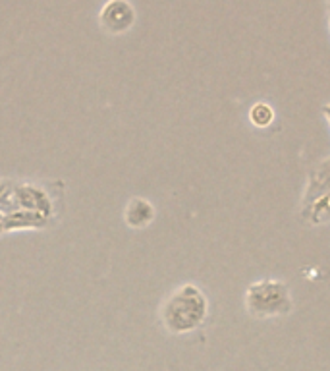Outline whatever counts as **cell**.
<instances>
[{"instance_id":"52a82bcc","label":"cell","mask_w":330,"mask_h":371,"mask_svg":"<svg viewBox=\"0 0 330 371\" xmlns=\"http://www.w3.org/2000/svg\"><path fill=\"white\" fill-rule=\"evenodd\" d=\"M323 114L326 117V120H329V124H330V103L324 104L323 107Z\"/></svg>"},{"instance_id":"7a4b0ae2","label":"cell","mask_w":330,"mask_h":371,"mask_svg":"<svg viewBox=\"0 0 330 371\" xmlns=\"http://www.w3.org/2000/svg\"><path fill=\"white\" fill-rule=\"evenodd\" d=\"M246 307L251 317L266 320L291 312L290 288L274 279H263L249 285L246 292Z\"/></svg>"},{"instance_id":"8992f818","label":"cell","mask_w":330,"mask_h":371,"mask_svg":"<svg viewBox=\"0 0 330 371\" xmlns=\"http://www.w3.org/2000/svg\"><path fill=\"white\" fill-rule=\"evenodd\" d=\"M249 120L259 128H266L274 120V111L266 103H255L249 111Z\"/></svg>"},{"instance_id":"277c9868","label":"cell","mask_w":330,"mask_h":371,"mask_svg":"<svg viewBox=\"0 0 330 371\" xmlns=\"http://www.w3.org/2000/svg\"><path fill=\"white\" fill-rule=\"evenodd\" d=\"M99 24L110 35H122L136 24V8L128 0H109L99 12Z\"/></svg>"},{"instance_id":"6da1fadb","label":"cell","mask_w":330,"mask_h":371,"mask_svg":"<svg viewBox=\"0 0 330 371\" xmlns=\"http://www.w3.org/2000/svg\"><path fill=\"white\" fill-rule=\"evenodd\" d=\"M209 315V300L199 287L181 285L164 300L161 321L170 335H188L199 329Z\"/></svg>"},{"instance_id":"5b68a950","label":"cell","mask_w":330,"mask_h":371,"mask_svg":"<svg viewBox=\"0 0 330 371\" xmlns=\"http://www.w3.org/2000/svg\"><path fill=\"white\" fill-rule=\"evenodd\" d=\"M156 209L155 205L145 199V197H131L126 209H124V222L134 230L147 228L151 222L155 221Z\"/></svg>"},{"instance_id":"3957f363","label":"cell","mask_w":330,"mask_h":371,"mask_svg":"<svg viewBox=\"0 0 330 371\" xmlns=\"http://www.w3.org/2000/svg\"><path fill=\"white\" fill-rule=\"evenodd\" d=\"M304 219L309 224H324L330 221V161L311 176L304 199Z\"/></svg>"}]
</instances>
